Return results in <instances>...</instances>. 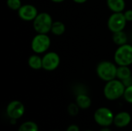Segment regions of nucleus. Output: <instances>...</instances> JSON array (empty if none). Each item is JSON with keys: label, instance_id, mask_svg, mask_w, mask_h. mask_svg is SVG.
I'll use <instances>...</instances> for the list:
<instances>
[{"label": "nucleus", "instance_id": "nucleus-1", "mask_svg": "<svg viewBox=\"0 0 132 131\" xmlns=\"http://www.w3.org/2000/svg\"><path fill=\"white\" fill-rule=\"evenodd\" d=\"M125 88L123 82L116 78L106 82L104 87V95L108 100H116L124 96Z\"/></svg>", "mask_w": 132, "mask_h": 131}, {"label": "nucleus", "instance_id": "nucleus-22", "mask_svg": "<svg viewBox=\"0 0 132 131\" xmlns=\"http://www.w3.org/2000/svg\"><path fill=\"white\" fill-rule=\"evenodd\" d=\"M124 14L128 22H132V9H128L125 11Z\"/></svg>", "mask_w": 132, "mask_h": 131}, {"label": "nucleus", "instance_id": "nucleus-2", "mask_svg": "<svg viewBox=\"0 0 132 131\" xmlns=\"http://www.w3.org/2000/svg\"><path fill=\"white\" fill-rule=\"evenodd\" d=\"M116 65V63L107 60L99 63L96 69L97 75L100 79L105 82L116 79L118 69V66Z\"/></svg>", "mask_w": 132, "mask_h": 131}, {"label": "nucleus", "instance_id": "nucleus-5", "mask_svg": "<svg viewBox=\"0 0 132 131\" xmlns=\"http://www.w3.org/2000/svg\"><path fill=\"white\" fill-rule=\"evenodd\" d=\"M51 39L47 34L37 33L31 41V49L36 54L46 53L50 47Z\"/></svg>", "mask_w": 132, "mask_h": 131}, {"label": "nucleus", "instance_id": "nucleus-14", "mask_svg": "<svg viewBox=\"0 0 132 131\" xmlns=\"http://www.w3.org/2000/svg\"><path fill=\"white\" fill-rule=\"evenodd\" d=\"M28 65L31 69L35 70L43 69V57H40L36 53L30 56L28 59Z\"/></svg>", "mask_w": 132, "mask_h": 131}, {"label": "nucleus", "instance_id": "nucleus-11", "mask_svg": "<svg viewBox=\"0 0 132 131\" xmlns=\"http://www.w3.org/2000/svg\"><path fill=\"white\" fill-rule=\"evenodd\" d=\"M131 122V116L128 112L121 111L116 115L114 118V124L118 128H124L128 127Z\"/></svg>", "mask_w": 132, "mask_h": 131}, {"label": "nucleus", "instance_id": "nucleus-3", "mask_svg": "<svg viewBox=\"0 0 132 131\" xmlns=\"http://www.w3.org/2000/svg\"><path fill=\"white\" fill-rule=\"evenodd\" d=\"M53 23L52 16L48 12H40L32 21L35 31L37 33L48 34L51 32L52 25Z\"/></svg>", "mask_w": 132, "mask_h": 131}, {"label": "nucleus", "instance_id": "nucleus-28", "mask_svg": "<svg viewBox=\"0 0 132 131\" xmlns=\"http://www.w3.org/2000/svg\"><path fill=\"white\" fill-rule=\"evenodd\" d=\"M84 131H93V130H84Z\"/></svg>", "mask_w": 132, "mask_h": 131}, {"label": "nucleus", "instance_id": "nucleus-25", "mask_svg": "<svg viewBox=\"0 0 132 131\" xmlns=\"http://www.w3.org/2000/svg\"><path fill=\"white\" fill-rule=\"evenodd\" d=\"M99 131H112L111 130V129H110L109 128V127H102Z\"/></svg>", "mask_w": 132, "mask_h": 131}, {"label": "nucleus", "instance_id": "nucleus-18", "mask_svg": "<svg viewBox=\"0 0 132 131\" xmlns=\"http://www.w3.org/2000/svg\"><path fill=\"white\" fill-rule=\"evenodd\" d=\"M18 131H39V127L36 122L29 120L22 123L19 126Z\"/></svg>", "mask_w": 132, "mask_h": 131}, {"label": "nucleus", "instance_id": "nucleus-8", "mask_svg": "<svg viewBox=\"0 0 132 131\" xmlns=\"http://www.w3.org/2000/svg\"><path fill=\"white\" fill-rule=\"evenodd\" d=\"M24 104L19 100H12L6 107V114L11 120L20 119L25 113Z\"/></svg>", "mask_w": 132, "mask_h": 131}, {"label": "nucleus", "instance_id": "nucleus-17", "mask_svg": "<svg viewBox=\"0 0 132 131\" xmlns=\"http://www.w3.org/2000/svg\"><path fill=\"white\" fill-rule=\"evenodd\" d=\"M66 31V26L63 22L60 21L53 22L51 28V32L56 36H61Z\"/></svg>", "mask_w": 132, "mask_h": 131}, {"label": "nucleus", "instance_id": "nucleus-21", "mask_svg": "<svg viewBox=\"0 0 132 131\" xmlns=\"http://www.w3.org/2000/svg\"><path fill=\"white\" fill-rule=\"evenodd\" d=\"M123 97H124L126 102L132 104V85L129 86H127L125 88V93H124Z\"/></svg>", "mask_w": 132, "mask_h": 131}, {"label": "nucleus", "instance_id": "nucleus-13", "mask_svg": "<svg viewBox=\"0 0 132 131\" xmlns=\"http://www.w3.org/2000/svg\"><path fill=\"white\" fill-rule=\"evenodd\" d=\"M107 5L113 12H123L126 6L125 0H107Z\"/></svg>", "mask_w": 132, "mask_h": 131}, {"label": "nucleus", "instance_id": "nucleus-20", "mask_svg": "<svg viewBox=\"0 0 132 131\" xmlns=\"http://www.w3.org/2000/svg\"><path fill=\"white\" fill-rule=\"evenodd\" d=\"M80 107L76 103H71L67 107V112L71 117H75L79 113Z\"/></svg>", "mask_w": 132, "mask_h": 131}, {"label": "nucleus", "instance_id": "nucleus-4", "mask_svg": "<svg viewBox=\"0 0 132 131\" xmlns=\"http://www.w3.org/2000/svg\"><path fill=\"white\" fill-rule=\"evenodd\" d=\"M114 63L118 66H131L132 64V46L124 44L119 46L114 56Z\"/></svg>", "mask_w": 132, "mask_h": 131}, {"label": "nucleus", "instance_id": "nucleus-9", "mask_svg": "<svg viewBox=\"0 0 132 131\" xmlns=\"http://www.w3.org/2000/svg\"><path fill=\"white\" fill-rule=\"evenodd\" d=\"M60 57L56 52H48L43 56V69L46 71H53L59 66Z\"/></svg>", "mask_w": 132, "mask_h": 131}, {"label": "nucleus", "instance_id": "nucleus-6", "mask_svg": "<svg viewBox=\"0 0 132 131\" xmlns=\"http://www.w3.org/2000/svg\"><path fill=\"white\" fill-rule=\"evenodd\" d=\"M114 115L111 109L103 107L97 109L94 114V119L101 127H110L114 124Z\"/></svg>", "mask_w": 132, "mask_h": 131}, {"label": "nucleus", "instance_id": "nucleus-10", "mask_svg": "<svg viewBox=\"0 0 132 131\" xmlns=\"http://www.w3.org/2000/svg\"><path fill=\"white\" fill-rule=\"evenodd\" d=\"M38 14L39 12L37 8L31 4L22 5L18 10V15L19 18L26 22L33 21Z\"/></svg>", "mask_w": 132, "mask_h": 131}, {"label": "nucleus", "instance_id": "nucleus-16", "mask_svg": "<svg viewBox=\"0 0 132 131\" xmlns=\"http://www.w3.org/2000/svg\"><path fill=\"white\" fill-rule=\"evenodd\" d=\"M113 41L114 42L119 46L126 44L128 42V36L127 34L123 31H120V32H114L113 33Z\"/></svg>", "mask_w": 132, "mask_h": 131}, {"label": "nucleus", "instance_id": "nucleus-7", "mask_svg": "<svg viewBox=\"0 0 132 131\" xmlns=\"http://www.w3.org/2000/svg\"><path fill=\"white\" fill-rule=\"evenodd\" d=\"M127 22L124 12H113L108 20V27L113 33L123 31Z\"/></svg>", "mask_w": 132, "mask_h": 131}, {"label": "nucleus", "instance_id": "nucleus-23", "mask_svg": "<svg viewBox=\"0 0 132 131\" xmlns=\"http://www.w3.org/2000/svg\"><path fill=\"white\" fill-rule=\"evenodd\" d=\"M66 131H80V127L77 125V124H71L70 125Z\"/></svg>", "mask_w": 132, "mask_h": 131}, {"label": "nucleus", "instance_id": "nucleus-26", "mask_svg": "<svg viewBox=\"0 0 132 131\" xmlns=\"http://www.w3.org/2000/svg\"><path fill=\"white\" fill-rule=\"evenodd\" d=\"M73 1L78 4H83V3H85L87 0H73Z\"/></svg>", "mask_w": 132, "mask_h": 131}, {"label": "nucleus", "instance_id": "nucleus-27", "mask_svg": "<svg viewBox=\"0 0 132 131\" xmlns=\"http://www.w3.org/2000/svg\"><path fill=\"white\" fill-rule=\"evenodd\" d=\"M52 1L53 2H55V3H60V2H63L64 0H50Z\"/></svg>", "mask_w": 132, "mask_h": 131}, {"label": "nucleus", "instance_id": "nucleus-19", "mask_svg": "<svg viewBox=\"0 0 132 131\" xmlns=\"http://www.w3.org/2000/svg\"><path fill=\"white\" fill-rule=\"evenodd\" d=\"M8 7L12 10H19L20 7L22 5L21 0H7L6 1Z\"/></svg>", "mask_w": 132, "mask_h": 131}, {"label": "nucleus", "instance_id": "nucleus-15", "mask_svg": "<svg viewBox=\"0 0 132 131\" xmlns=\"http://www.w3.org/2000/svg\"><path fill=\"white\" fill-rule=\"evenodd\" d=\"M132 76V73L131 69L128 66H118L117 69L116 78L123 81L129 77Z\"/></svg>", "mask_w": 132, "mask_h": 131}, {"label": "nucleus", "instance_id": "nucleus-24", "mask_svg": "<svg viewBox=\"0 0 132 131\" xmlns=\"http://www.w3.org/2000/svg\"><path fill=\"white\" fill-rule=\"evenodd\" d=\"M122 82H123L124 85L125 86V87L131 86V85H132V76L126 79V80H123Z\"/></svg>", "mask_w": 132, "mask_h": 131}, {"label": "nucleus", "instance_id": "nucleus-12", "mask_svg": "<svg viewBox=\"0 0 132 131\" xmlns=\"http://www.w3.org/2000/svg\"><path fill=\"white\" fill-rule=\"evenodd\" d=\"M76 103L81 110H87L90 107L92 101L90 97L86 93L78 94L76 97Z\"/></svg>", "mask_w": 132, "mask_h": 131}]
</instances>
